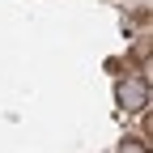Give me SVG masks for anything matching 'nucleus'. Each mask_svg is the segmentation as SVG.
<instances>
[{"label": "nucleus", "instance_id": "obj_1", "mask_svg": "<svg viewBox=\"0 0 153 153\" xmlns=\"http://www.w3.org/2000/svg\"><path fill=\"white\" fill-rule=\"evenodd\" d=\"M115 98H119V111H145V102H149V81H145L140 72H128V76H119Z\"/></svg>", "mask_w": 153, "mask_h": 153}, {"label": "nucleus", "instance_id": "obj_2", "mask_svg": "<svg viewBox=\"0 0 153 153\" xmlns=\"http://www.w3.org/2000/svg\"><path fill=\"white\" fill-rule=\"evenodd\" d=\"M115 153H149V145L136 140V136H128V140H119V149H115Z\"/></svg>", "mask_w": 153, "mask_h": 153}]
</instances>
